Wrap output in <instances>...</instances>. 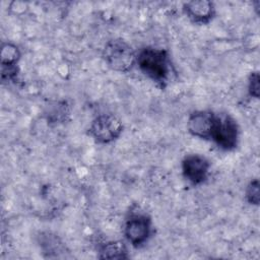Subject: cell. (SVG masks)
I'll use <instances>...</instances> for the list:
<instances>
[{"label":"cell","mask_w":260,"mask_h":260,"mask_svg":"<svg viewBox=\"0 0 260 260\" xmlns=\"http://www.w3.org/2000/svg\"><path fill=\"white\" fill-rule=\"evenodd\" d=\"M136 66L142 74L165 89L173 72L172 60L167 49L145 46L136 53Z\"/></svg>","instance_id":"obj_1"},{"label":"cell","mask_w":260,"mask_h":260,"mask_svg":"<svg viewBox=\"0 0 260 260\" xmlns=\"http://www.w3.org/2000/svg\"><path fill=\"white\" fill-rule=\"evenodd\" d=\"M136 53L137 51L128 42L117 38L105 44L102 57L112 70L119 73H128L136 66Z\"/></svg>","instance_id":"obj_2"},{"label":"cell","mask_w":260,"mask_h":260,"mask_svg":"<svg viewBox=\"0 0 260 260\" xmlns=\"http://www.w3.org/2000/svg\"><path fill=\"white\" fill-rule=\"evenodd\" d=\"M123 234L133 248L143 247L153 234L152 218L144 211L130 209L124 220Z\"/></svg>","instance_id":"obj_3"},{"label":"cell","mask_w":260,"mask_h":260,"mask_svg":"<svg viewBox=\"0 0 260 260\" xmlns=\"http://www.w3.org/2000/svg\"><path fill=\"white\" fill-rule=\"evenodd\" d=\"M210 141L224 151H232L237 148L240 141V127L232 115L215 113Z\"/></svg>","instance_id":"obj_4"},{"label":"cell","mask_w":260,"mask_h":260,"mask_svg":"<svg viewBox=\"0 0 260 260\" xmlns=\"http://www.w3.org/2000/svg\"><path fill=\"white\" fill-rule=\"evenodd\" d=\"M123 130L124 125L119 117L112 113H103L93 118L87 132L95 143L110 144L121 137Z\"/></svg>","instance_id":"obj_5"},{"label":"cell","mask_w":260,"mask_h":260,"mask_svg":"<svg viewBox=\"0 0 260 260\" xmlns=\"http://www.w3.org/2000/svg\"><path fill=\"white\" fill-rule=\"evenodd\" d=\"M209 159L199 153L186 154L181 161V171L184 179L194 187L204 184L210 175Z\"/></svg>","instance_id":"obj_6"},{"label":"cell","mask_w":260,"mask_h":260,"mask_svg":"<svg viewBox=\"0 0 260 260\" xmlns=\"http://www.w3.org/2000/svg\"><path fill=\"white\" fill-rule=\"evenodd\" d=\"M1 80L2 82H17L21 59V51L12 42H3L1 45Z\"/></svg>","instance_id":"obj_7"},{"label":"cell","mask_w":260,"mask_h":260,"mask_svg":"<svg viewBox=\"0 0 260 260\" xmlns=\"http://www.w3.org/2000/svg\"><path fill=\"white\" fill-rule=\"evenodd\" d=\"M215 112L211 110H197L192 112L187 119V130L193 137L210 141L214 123Z\"/></svg>","instance_id":"obj_8"},{"label":"cell","mask_w":260,"mask_h":260,"mask_svg":"<svg viewBox=\"0 0 260 260\" xmlns=\"http://www.w3.org/2000/svg\"><path fill=\"white\" fill-rule=\"evenodd\" d=\"M185 16L194 24L205 25L213 20L216 15V8L209 0H192L185 2L182 6Z\"/></svg>","instance_id":"obj_9"},{"label":"cell","mask_w":260,"mask_h":260,"mask_svg":"<svg viewBox=\"0 0 260 260\" xmlns=\"http://www.w3.org/2000/svg\"><path fill=\"white\" fill-rule=\"evenodd\" d=\"M100 259H128V249L125 242L121 240L107 241L99 247Z\"/></svg>","instance_id":"obj_10"},{"label":"cell","mask_w":260,"mask_h":260,"mask_svg":"<svg viewBox=\"0 0 260 260\" xmlns=\"http://www.w3.org/2000/svg\"><path fill=\"white\" fill-rule=\"evenodd\" d=\"M245 200L251 205L258 206L260 202V184L258 179H252L245 189Z\"/></svg>","instance_id":"obj_11"},{"label":"cell","mask_w":260,"mask_h":260,"mask_svg":"<svg viewBox=\"0 0 260 260\" xmlns=\"http://www.w3.org/2000/svg\"><path fill=\"white\" fill-rule=\"evenodd\" d=\"M247 90L250 98L259 99L260 95V76L258 71H252L250 72L248 76V82H247Z\"/></svg>","instance_id":"obj_12"}]
</instances>
